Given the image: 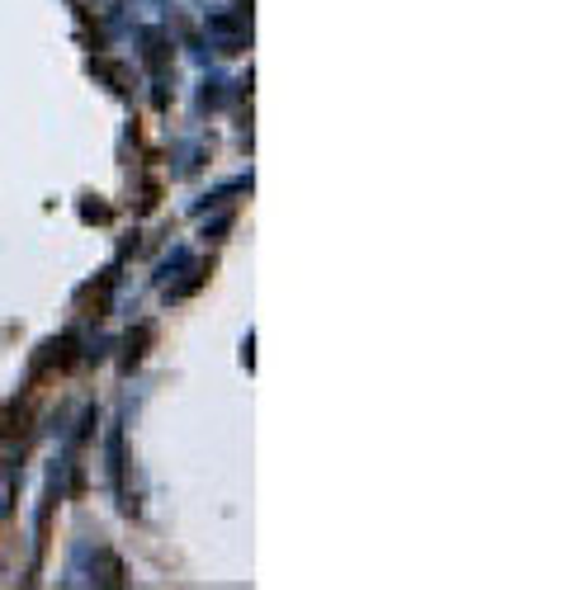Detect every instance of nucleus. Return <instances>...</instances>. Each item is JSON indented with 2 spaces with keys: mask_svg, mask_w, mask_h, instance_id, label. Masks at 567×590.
I'll return each mask as SVG.
<instances>
[]
</instances>
